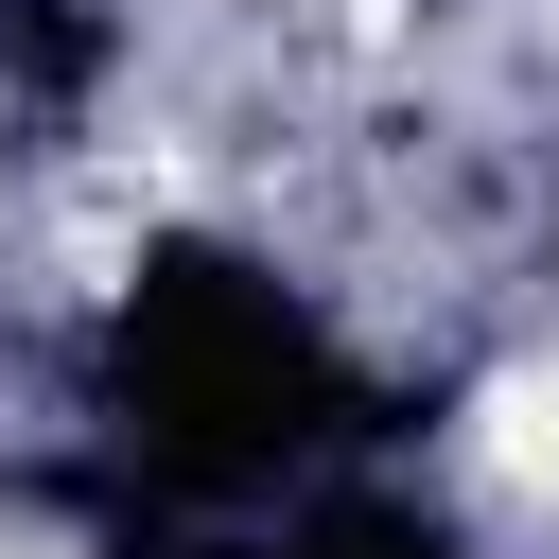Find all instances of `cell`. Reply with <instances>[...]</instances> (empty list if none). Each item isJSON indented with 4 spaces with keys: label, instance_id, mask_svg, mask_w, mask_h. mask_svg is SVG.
Segmentation results:
<instances>
[{
    "label": "cell",
    "instance_id": "6da1fadb",
    "mask_svg": "<svg viewBox=\"0 0 559 559\" xmlns=\"http://www.w3.org/2000/svg\"><path fill=\"white\" fill-rule=\"evenodd\" d=\"M489 472H507V489H559V349L489 384Z\"/></svg>",
    "mask_w": 559,
    "mask_h": 559
}]
</instances>
